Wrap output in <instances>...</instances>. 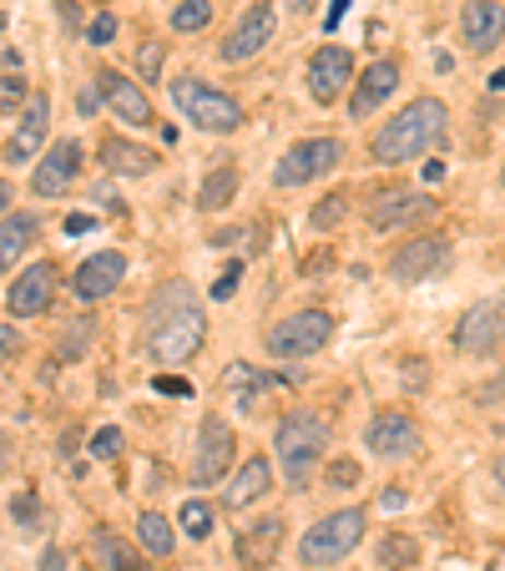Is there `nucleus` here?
<instances>
[{
	"label": "nucleus",
	"mask_w": 505,
	"mask_h": 571,
	"mask_svg": "<svg viewBox=\"0 0 505 571\" xmlns=\"http://www.w3.org/2000/svg\"><path fill=\"white\" fill-rule=\"evenodd\" d=\"M208 339L202 304L192 299L187 283H162L146 304V354L157 364H187Z\"/></svg>",
	"instance_id": "f257e3e1"
},
{
	"label": "nucleus",
	"mask_w": 505,
	"mask_h": 571,
	"mask_svg": "<svg viewBox=\"0 0 505 571\" xmlns=\"http://www.w3.org/2000/svg\"><path fill=\"white\" fill-rule=\"evenodd\" d=\"M445 121H450L445 102H439V96H420V102H410V107L395 112V117L379 127V137H374V158L379 162L420 158L425 147H435L439 137H445Z\"/></svg>",
	"instance_id": "f03ea898"
},
{
	"label": "nucleus",
	"mask_w": 505,
	"mask_h": 571,
	"mask_svg": "<svg viewBox=\"0 0 505 571\" xmlns=\"http://www.w3.org/2000/svg\"><path fill=\"white\" fill-rule=\"evenodd\" d=\"M273 451H279V461H283L289 491H304L308 480H314V465H319L324 451H329V426H324L314 410H289L279 420Z\"/></svg>",
	"instance_id": "7ed1b4c3"
},
{
	"label": "nucleus",
	"mask_w": 505,
	"mask_h": 571,
	"mask_svg": "<svg viewBox=\"0 0 505 571\" xmlns=\"http://www.w3.org/2000/svg\"><path fill=\"white\" fill-rule=\"evenodd\" d=\"M173 107L183 112L192 127H202V132H238V127H243V107H238V102H233L227 92H213V86L198 81V77L173 81Z\"/></svg>",
	"instance_id": "20e7f679"
},
{
	"label": "nucleus",
	"mask_w": 505,
	"mask_h": 571,
	"mask_svg": "<svg viewBox=\"0 0 505 571\" xmlns=\"http://www.w3.org/2000/svg\"><path fill=\"white\" fill-rule=\"evenodd\" d=\"M364 541V511H333L324 516L319 526H308L304 541H298V561L304 567H333V561H344L354 546Z\"/></svg>",
	"instance_id": "39448f33"
},
{
	"label": "nucleus",
	"mask_w": 505,
	"mask_h": 571,
	"mask_svg": "<svg viewBox=\"0 0 505 571\" xmlns=\"http://www.w3.org/2000/svg\"><path fill=\"white\" fill-rule=\"evenodd\" d=\"M329 339H333L329 314H324V308H304V314H289L283 324L268 329V354L273 359H304V354H319Z\"/></svg>",
	"instance_id": "423d86ee"
},
{
	"label": "nucleus",
	"mask_w": 505,
	"mask_h": 571,
	"mask_svg": "<svg viewBox=\"0 0 505 571\" xmlns=\"http://www.w3.org/2000/svg\"><path fill=\"white\" fill-rule=\"evenodd\" d=\"M339 162H344V147L333 142V137H308V142H293L289 152L279 158L273 183L279 187H304V183H314V177L333 173Z\"/></svg>",
	"instance_id": "0eeeda50"
},
{
	"label": "nucleus",
	"mask_w": 505,
	"mask_h": 571,
	"mask_svg": "<svg viewBox=\"0 0 505 571\" xmlns=\"http://www.w3.org/2000/svg\"><path fill=\"white\" fill-rule=\"evenodd\" d=\"M233 451H238V435L227 426L223 415H202L198 426V461H192V480L198 486H218L233 465Z\"/></svg>",
	"instance_id": "6e6552de"
},
{
	"label": "nucleus",
	"mask_w": 505,
	"mask_h": 571,
	"mask_svg": "<svg viewBox=\"0 0 505 571\" xmlns=\"http://www.w3.org/2000/svg\"><path fill=\"white\" fill-rule=\"evenodd\" d=\"M273 31H279V11H273V0H258V5H248V11H243L238 26L227 31V40L218 46V56H223L227 67L252 61V56H258L268 40H273Z\"/></svg>",
	"instance_id": "1a4fd4ad"
},
{
	"label": "nucleus",
	"mask_w": 505,
	"mask_h": 571,
	"mask_svg": "<svg viewBox=\"0 0 505 571\" xmlns=\"http://www.w3.org/2000/svg\"><path fill=\"white\" fill-rule=\"evenodd\" d=\"M445 268H450V238L430 233V238L404 243V248L389 258V279L404 283V289H414V283L435 279V273H445Z\"/></svg>",
	"instance_id": "9d476101"
},
{
	"label": "nucleus",
	"mask_w": 505,
	"mask_h": 571,
	"mask_svg": "<svg viewBox=\"0 0 505 571\" xmlns=\"http://www.w3.org/2000/svg\"><path fill=\"white\" fill-rule=\"evenodd\" d=\"M501 339H505V304H495V299L466 308V319L455 324V349L460 354H495Z\"/></svg>",
	"instance_id": "9b49d317"
},
{
	"label": "nucleus",
	"mask_w": 505,
	"mask_h": 571,
	"mask_svg": "<svg viewBox=\"0 0 505 571\" xmlns=\"http://www.w3.org/2000/svg\"><path fill=\"white\" fill-rule=\"evenodd\" d=\"M364 445H369L379 461H404V455H414L425 440H420V426H414L410 415L385 410V415H374V420H369V430H364Z\"/></svg>",
	"instance_id": "f8f14e48"
},
{
	"label": "nucleus",
	"mask_w": 505,
	"mask_h": 571,
	"mask_svg": "<svg viewBox=\"0 0 505 571\" xmlns=\"http://www.w3.org/2000/svg\"><path fill=\"white\" fill-rule=\"evenodd\" d=\"M349 77H354V56L344 46H319L314 61H308V96L319 102V107H333L339 96H344Z\"/></svg>",
	"instance_id": "ddd939ff"
},
{
	"label": "nucleus",
	"mask_w": 505,
	"mask_h": 571,
	"mask_svg": "<svg viewBox=\"0 0 505 571\" xmlns=\"http://www.w3.org/2000/svg\"><path fill=\"white\" fill-rule=\"evenodd\" d=\"M430 208H435V202H430V193H414V187H389V193H379V198L369 202V228L389 233V228L420 223Z\"/></svg>",
	"instance_id": "4468645a"
},
{
	"label": "nucleus",
	"mask_w": 505,
	"mask_h": 571,
	"mask_svg": "<svg viewBox=\"0 0 505 571\" xmlns=\"http://www.w3.org/2000/svg\"><path fill=\"white\" fill-rule=\"evenodd\" d=\"M460 36H466L470 51H495L505 40V5L501 0H466L460 11Z\"/></svg>",
	"instance_id": "2eb2a0df"
},
{
	"label": "nucleus",
	"mask_w": 505,
	"mask_h": 571,
	"mask_svg": "<svg viewBox=\"0 0 505 571\" xmlns=\"http://www.w3.org/2000/svg\"><path fill=\"white\" fill-rule=\"evenodd\" d=\"M51 293H56V264H31L21 279H11L5 308H11L15 319H31V314H40V308L51 304Z\"/></svg>",
	"instance_id": "dca6fc26"
},
{
	"label": "nucleus",
	"mask_w": 505,
	"mask_h": 571,
	"mask_svg": "<svg viewBox=\"0 0 505 571\" xmlns=\"http://www.w3.org/2000/svg\"><path fill=\"white\" fill-rule=\"evenodd\" d=\"M96 92H102V102H107L121 121H132V127H146V121H152V102H146V92L137 86V81L121 77V71H96Z\"/></svg>",
	"instance_id": "f3484780"
},
{
	"label": "nucleus",
	"mask_w": 505,
	"mask_h": 571,
	"mask_svg": "<svg viewBox=\"0 0 505 571\" xmlns=\"http://www.w3.org/2000/svg\"><path fill=\"white\" fill-rule=\"evenodd\" d=\"M81 173V142H71V137H61V142L46 152V162L36 167V177H31V187H36L40 198H56V193H67L71 183H77Z\"/></svg>",
	"instance_id": "a211bd4d"
},
{
	"label": "nucleus",
	"mask_w": 505,
	"mask_h": 571,
	"mask_svg": "<svg viewBox=\"0 0 505 571\" xmlns=\"http://www.w3.org/2000/svg\"><path fill=\"white\" fill-rule=\"evenodd\" d=\"M127 279V258L121 253H96V258H86V264L77 268V279H71V289H77V299H86V304H96V299H107L117 283Z\"/></svg>",
	"instance_id": "6ab92c4d"
},
{
	"label": "nucleus",
	"mask_w": 505,
	"mask_h": 571,
	"mask_svg": "<svg viewBox=\"0 0 505 571\" xmlns=\"http://www.w3.org/2000/svg\"><path fill=\"white\" fill-rule=\"evenodd\" d=\"M263 395H268V374L258 370V364L238 359V364H227V370H223V399H227V405H233L238 415H258Z\"/></svg>",
	"instance_id": "aec40b11"
},
{
	"label": "nucleus",
	"mask_w": 505,
	"mask_h": 571,
	"mask_svg": "<svg viewBox=\"0 0 505 571\" xmlns=\"http://www.w3.org/2000/svg\"><path fill=\"white\" fill-rule=\"evenodd\" d=\"M395 92H399V67H395V61H374V67L360 77L354 96H349V112L364 121V117H374V112L385 107Z\"/></svg>",
	"instance_id": "412c9836"
},
{
	"label": "nucleus",
	"mask_w": 505,
	"mask_h": 571,
	"mask_svg": "<svg viewBox=\"0 0 505 571\" xmlns=\"http://www.w3.org/2000/svg\"><path fill=\"white\" fill-rule=\"evenodd\" d=\"M46 127H51V102H46V96H31V107L21 112L11 142H5V162L15 167V162L36 158V147H40V137H46Z\"/></svg>",
	"instance_id": "4be33fe9"
},
{
	"label": "nucleus",
	"mask_w": 505,
	"mask_h": 571,
	"mask_svg": "<svg viewBox=\"0 0 505 571\" xmlns=\"http://www.w3.org/2000/svg\"><path fill=\"white\" fill-rule=\"evenodd\" d=\"M279 541H283V521H279V516L243 526V536H238V567H243V571L268 567V561L279 557Z\"/></svg>",
	"instance_id": "5701e85b"
},
{
	"label": "nucleus",
	"mask_w": 505,
	"mask_h": 571,
	"mask_svg": "<svg viewBox=\"0 0 505 571\" xmlns=\"http://www.w3.org/2000/svg\"><path fill=\"white\" fill-rule=\"evenodd\" d=\"M268 491H273V465H268L263 455H252V461H243V470H238V476L227 480L223 505H227V511H243V505L263 501Z\"/></svg>",
	"instance_id": "b1692460"
},
{
	"label": "nucleus",
	"mask_w": 505,
	"mask_h": 571,
	"mask_svg": "<svg viewBox=\"0 0 505 571\" xmlns=\"http://www.w3.org/2000/svg\"><path fill=\"white\" fill-rule=\"evenodd\" d=\"M102 162H107V173H117V177H146L157 167V158H152L146 147L121 142V137H107V142H102Z\"/></svg>",
	"instance_id": "393cba45"
},
{
	"label": "nucleus",
	"mask_w": 505,
	"mask_h": 571,
	"mask_svg": "<svg viewBox=\"0 0 505 571\" xmlns=\"http://www.w3.org/2000/svg\"><path fill=\"white\" fill-rule=\"evenodd\" d=\"M233 193H238V167L223 158V167H213V173H208V183H202L198 208H202V213H218V208H227V202H233Z\"/></svg>",
	"instance_id": "a878e982"
},
{
	"label": "nucleus",
	"mask_w": 505,
	"mask_h": 571,
	"mask_svg": "<svg viewBox=\"0 0 505 571\" xmlns=\"http://www.w3.org/2000/svg\"><path fill=\"white\" fill-rule=\"evenodd\" d=\"M137 541L152 551V557H173V546H177V532H173V521H162L157 511H146L142 521H137Z\"/></svg>",
	"instance_id": "bb28decb"
},
{
	"label": "nucleus",
	"mask_w": 505,
	"mask_h": 571,
	"mask_svg": "<svg viewBox=\"0 0 505 571\" xmlns=\"http://www.w3.org/2000/svg\"><path fill=\"white\" fill-rule=\"evenodd\" d=\"M379 567H389V571L420 567V541H410V536H385V541H379Z\"/></svg>",
	"instance_id": "cd10ccee"
},
{
	"label": "nucleus",
	"mask_w": 505,
	"mask_h": 571,
	"mask_svg": "<svg viewBox=\"0 0 505 571\" xmlns=\"http://www.w3.org/2000/svg\"><path fill=\"white\" fill-rule=\"evenodd\" d=\"M31 238H36V223H31V218H21L11 208V213H5V233H0V258H5V264H15V253L26 248Z\"/></svg>",
	"instance_id": "c85d7f7f"
},
{
	"label": "nucleus",
	"mask_w": 505,
	"mask_h": 571,
	"mask_svg": "<svg viewBox=\"0 0 505 571\" xmlns=\"http://www.w3.org/2000/svg\"><path fill=\"white\" fill-rule=\"evenodd\" d=\"M96 551H102V561H107L111 571H146L142 551H132V546H121L117 536H96Z\"/></svg>",
	"instance_id": "c756f323"
},
{
	"label": "nucleus",
	"mask_w": 505,
	"mask_h": 571,
	"mask_svg": "<svg viewBox=\"0 0 505 571\" xmlns=\"http://www.w3.org/2000/svg\"><path fill=\"white\" fill-rule=\"evenodd\" d=\"M213 21V0H177L173 5V31H202Z\"/></svg>",
	"instance_id": "7c9ffc66"
},
{
	"label": "nucleus",
	"mask_w": 505,
	"mask_h": 571,
	"mask_svg": "<svg viewBox=\"0 0 505 571\" xmlns=\"http://www.w3.org/2000/svg\"><path fill=\"white\" fill-rule=\"evenodd\" d=\"M177 526H183L192 541H202V536L213 532V505H208V501H183V516H177Z\"/></svg>",
	"instance_id": "2f4dec72"
},
{
	"label": "nucleus",
	"mask_w": 505,
	"mask_h": 571,
	"mask_svg": "<svg viewBox=\"0 0 505 571\" xmlns=\"http://www.w3.org/2000/svg\"><path fill=\"white\" fill-rule=\"evenodd\" d=\"M349 218V198L344 193H329V198H319V208L308 213V223L319 228V233H329V228H339Z\"/></svg>",
	"instance_id": "473e14b6"
},
{
	"label": "nucleus",
	"mask_w": 505,
	"mask_h": 571,
	"mask_svg": "<svg viewBox=\"0 0 505 571\" xmlns=\"http://www.w3.org/2000/svg\"><path fill=\"white\" fill-rule=\"evenodd\" d=\"M21 92H26V77H21V61H15V51L5 46V86H0V102H5V112H15Z\"/></svg>",
	"instance_id": "72a5a7b5"
},
{
	"label": "nucleus",
	"mask_w": 505,
	"mask_h": 571,
	"mask_svg": "<svg viewBox=\"0 0 505 571\" xmlns=\"http://www.w3.org/2000/svg\"><path fill=\"white\" fill-rule=\"evenodd\" d=\"M162 40H142V51H137V77L142 81H157L162 77Z\"/></svg>",
	"instance_id": "f704fd0d"
},
{
	"label": "nucleus",
	"mask_w": 505,
	"mask_h": 571,
	"mask_svg": "<svg viewBox=\"0 0 505 571\" xmlns=\"http://www.w3.org/2000/svg\"><path fill=\"white\" fill-rule=\"evenodd\" d=\"M11 521L21 526V532H36V526H40V505H36V496H15V501H11Z\"/></svg>",
	"instance_id": "c9c22d12"
},
{
	"label": "nucleus",
	"mask_w": 505,
	"mask_h": 571,
	"mask_svg": "<svg viewBox=\"0 0 505 571\" xmlns=\"http://www.w3.org/2000/svg\"><path fill=\"white\" fill-rule=\"evenodd\" d=\"M92 455H96V461H117V455H121V430L117 426L96 430V435H92Z\"/></svg>",
	"instance_id": "e433bc0d"
},
{
	"label": "nucleus",
	"mask_w": 505,
	"mask_h": 571,
	"mask_svg": "<svg viewBox=\"0 0 505 571\" xmlns=\"http://www.w3.org/2000/svg\"><path fill=\"white\" fill-rule=\"evenodd\" d=\"M111 36H117V15L111 11H102V15L86 21V40H92V46H111Z\"/></svg>",
	"instance_id": "4c0bfd02"
},
{
	"label": "nucleus",
	"mask_w": 505,
	"mask_h": 571,
	"mask_svg": "<svg viewBox=\"0 0 505 571\" xmlns=\"http://www.w3.org/2000/svg\"><path fill=\"white\" fill-rule=\"evenodd\" d=\"M324 480H329V491H349V486H360V465H354V461H333Z\"/></svg>",
	"instance_id": "58836bf2"
},
{
	"label": "nucleus",
	"mask_w": 505,
	"mask_h": 571,
	"mask_svg": "<svg viewBox=\"0 0 505 571\" xmlns=\"http://www.w3.org/2000/svg\"><path fill=\"white\" fill-rule=\"evenodd\" d=\"M152 389H157V395H167V399H192V380H183V374H157V380H152Z\"/></svg>",
	"instance_id": "ea45409f"
},
{
	"label": "nucleus",
	"mask_w": 505,
	"mask_h": 571,
	"mask_svg": "<svg viewBox=\"0 0 505 571\" xmlns=\"http://www.w3.org/2000/svg\"><path fill=\"white\" fill-rule=\"evenodd\" d=\"M238 279H243V264H227L223 273H218V279H213V299H218V304L238 293Z\"/></svg>",
	"instance_id": "a19ab883"
},
{
	"label": "nucleus",
	"mask_w": 505,
	"mask_h": 571,
	"mask_svg": "<svg viewBox=\"0 0 505 571\" xmlns=\"http://www.w3.org/2000/svg\"><path fill=\"white\" fill-rule=\"evenodd\" d=\"M0 349H5V359H15V354H21V339H15V324H5V329H0Z\"/></svg>",
	"instance_id": "79ce46f5"
},
{
	"label": "nucleus",
	"mask_w": 505,
	"mask_h": 571,
	"mask_svg": "<svg viewBox=\"0 0 505 571\" xmlns=\"http://www.w3.org/2000/svg\"><path fill=\"white\" fill-rule=\"evenodd\" d=\"M425 380H430V374H420V359H404V385H410V389H420V385H425Z\"/></svg>",
	"instance_id": "37998d69"
},
{
	"label": "nucleus",
	"mask_w": 505,
	"mask_h": 571,
	"mask_svg": "<svg viewBox=\"0 0 505 571\" xmlns=\"http://www.w3.org/2000/svg\"><path fill=\"white\" fill-rule=\"evenodd\" d=\"M67 233H71V238H81V233H92V218H86V213H71V218H67Z\"/></svg>",
	"instance_id": "c03bdc74"
},
{
	"label": "nucleus",
	"mask_w": 505,
	"mask_h": 571,
	"mask_svg": "<svg viewBox=\"0 0 505 571\" xmlns=\"http://www.w3.org/2000/svg\"><path fill=\"white\" fill-rule=\"evenodd\" d=\"M344 11H349V0H333L329 5V15H324V31H333L339 21H344Z\"/></svg>",
	"instance_id": "a18cd8bd"
},
{
	"label": "nucleus",
	"mask_w": 505,
	"mask_h": 571,
	"mask_svg": "<svg viewBox=\"0 0 505 571\" xmlns=\"http://www.w3.org/2000/svg\"><path fill=\"white\" fill-rule=\"evenodd\" d=\"M495 491H501V501H505V455H495Z\"/></svg>",
	"instance_id": "49530a36"
},
{
	"label": "nucleus",
	"mask_w": 505,
	"mask_h": 571,
	"mask_svg": "<svg viewBox=\"0 0 505 571\" xmlns=\"http://www.w3.org/2000/svg\"><path fill=\"white\" fill-rule=\"evenodd\" d=\"M445 177V162H425V183H439Z\"/></svg>",
	"instance_id": "de8ad7c7"
},
{
	"label": "nucleus",
	"mask_w": 505,
	"mask_h": 571,
	"mask_svg": "<svg viewBox=\"0 0 505 571\" xmlns=\"http://www.w3.org/2000/svg\"><path fill=\"white\" fill-rule=\"evenodd\" d=\"M96 96L102 92H96V81H92V92H81V112H96Z\"/></svg>",
	"instance_id": "09e8293b"
},
{
	"label": "nucleus",
	"mask_w": 505,
	"mask_h": 571,
	"mask_svg": "<svg viewBox=\"0 0 505 571\" xmlns=\"http://www.w3.org/2000/svg\"><path fill=\"white\" fill-rule=\"evenodd\" d=\"M491 92H505V67H501V71H495V77H491Z\"/></svg>",
	"instance_id": "8fccbe9b"
},
{
	"label": "nucleus",
	"mask_w": 505,
	"mask_h": 571,
	"mask_svg": "<svg viewBox=\"0 0 505 571\" xmlns=\"http://www.w3.org/2000/svg\"><path fill=\"white\" fill-rule=\"evenodd\" d=\"M289 5H293V11H308V5H314V0H289Z\"/></svg>",
	"instance_id": "3c124183"
},
{
	"label": "nucleus",
	"mask_w": 505,
	"mask_h": 571,
	"mask_svg": "<svg viewBox=\"0 0 505 571\" xmlns=\"http://www.w3.org/2000/svg\"><path fill=\"white\" fill-rule=\"evenodd\" d=\"M501 183H505V173H501Z\"/></svg>",
	"instance_id": "603ef678"
}]
</instances>
